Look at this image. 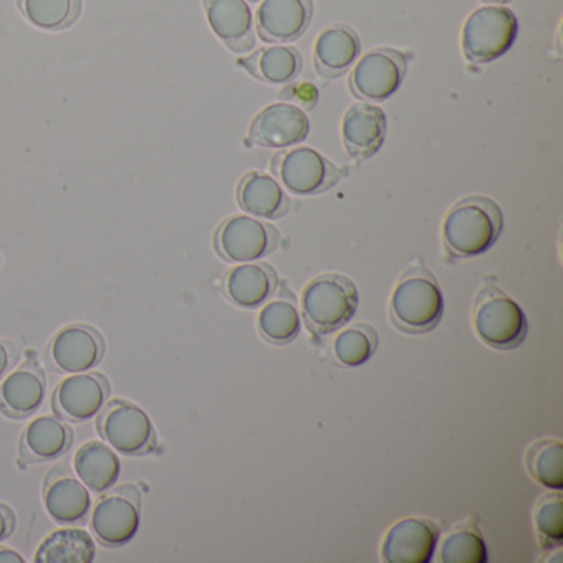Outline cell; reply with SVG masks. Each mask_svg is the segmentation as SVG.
Masks as SVG:
<instances>
[{
  "mask_svg": "<svg viewBox=\"0 0 563 563\" xmlns=\"http://www.w3.org/2000/svg\"><path fill=\"white\" fill-rule=\"evenodd\" d=\"M500 207L489 197L470 196L457 200L443 220V245L454 258H473L489 252L500 233Z\"/></svg>",
  "mask_w": 563,
  "mask_h": 563,
  "instance_id": "obj_1",
  "label": "cell"
},
{
  "mask_svg": "<svg viewBox=\"0 0 563 563\" xmlns=\"http://www.w3.org/2000/svg\"><path fill=\"white\" fill-rule=\"evenodd\" d=\"M444 298L437 276L421 260L411 263L395 285L390 296L391 324L405 334H427L440 324Z\"/></svg>",
  "mask_w": 563,
  "mask_h": 563,
  "instance_id": "obj_2",
  "label": "cell"
},
{
  "mask_svg": "<svg viewBox=\"0 0 563 563\" xmlns=\"http://www.w3.org/2000/svg\"><path fill=\"white\" fill-rule=\"evenodd\" d=\"M358 306L357 286L347 276L325 273L302 289V318L316 335L332 334L354 318Z\"/></svg>",
  "mask_w": 563,
  "mask_h": 563,
  "instance_id": "obj_3",
  "label": "cell"
},
{
  "mask_svg": "<svg viewBox=\"0 0 563 563\" xmlns=\"http://www.w3.org/2000/svg\"><path fill=\"white\" fill-rule=\"evenodd\" d=\"M473 321L477 338L497 351H510L526 341V312L494 283L477 292Z\"/></svg>",
  "mask_w": 563,
  "mask_h": 563,
  "instance_id": "obj_4",
  "label": "cell"
},
{
  "mask_svg": "<svg viewBox=\"0 0 563 563\" xmlns=\"http://www.w3.org/2000/svg\"><path fill=\"white\" fill-rule=\"evenodd\" d=\"M517 32L519 22L510 9L484 5L464 22L461 51L470 64H490L512 48Z\"/></svg>",
  "mask_w": 563,
  "mask_h": 563,
  "instance_id": "obj_5",
  "label": "cell"
},
{
  "mask_svg": "<svg viewBox=\"0 0 563 563\" xmlns=\"http://www.w3.org/2000/svg\"><path fill=\"white\" fill-rule=\"evenodd\" d=\"M272 170L289 192L302 197L329 192L349 173L308 146L279 151L272 159Z\"/></svg>",
  "mask_w": 563,
  "mask_h": 563,
  "instance_id": "obj_6",
  "label": "cell"
},
{
  "mask_svg": "<svg viewBox=\"0 0 563 563\" xmlns=\"http://www.w3.org/2000/svg\"><path fill=\"white\" fill-rule=\"evenodd\" d=\"M108 446L124 456H144L157 450V434L150 415L123 398L108 401L97 420Z\"/></svg>",
  "mask_w": 563,
  "mask_h": 563,
  "instance_id": "obj_7",
  "label": "cell"
},
{
  "mask_svg": "<svg viewBox=\"0 0 563 563\" xmlns=\"http://www.w3.org/2000/svg\"><path fill=\"white\" fill-rule=\"evenodd\" d=\"M282 243L276 227L249 216H233L223 220L216 232L213 245L220 258L229 263H250L265 258Z\"/></svg>",
  "mask_w": 563,
  "mask_h": 563,
  "instance_id": "obj_8",
  "label": "cell"
},
{
  "mask_svg": "<svg viewBox=\"0 0 563 563\" xmlns=\"http://www.w3.org/2000/svg\"><path fill=\"white\" fill-rule=\"evenodd\" d=\"M141 523V493L136 486L111 487L95 504L91 530L107 547H121L136 537Z\"/></svg>",
  "mask_w": 563,
  "mask_h": 563,
  "instance_id": "obj_9",
  "label": "cell"
},
{
  "mask_svg": "<svg viewBox=\"0 0 563 563\" xmlns=\"http://www.w3.org/2000/svg\"><path fill=\"white\" fill-rule=\"evenodd\" d=\"M408 57L395 48L367 52L352 68L349 90L358 100L385 101L400 90L407 75Z\"/></svg>",
  "mask_w": 563,
  "mask_h": 563,
  "instance_id": "obj_10",
  "label": "cell"
},
{
  "mask_svg": "<svg viewBox=\"0 0 563 563\" xmlns=\"http://www.w3.org/2000/svg\"><path fill=\"white\" fill-rule=\"evenodd\" d=\"M107 344L93 325L70 324L52 338L45 358L58 374H80L97 367L103 358Z\"/></svg>",
  "mask_w": 563,
  "mask_h": 563,
  "instance_id": "obj_11",
  "label": "cell"
},
{
  "mask_svg": "<svg viewBox=\"0 0 563 563\" xmlns=\"http://www.w3.org/2000/svg\"><path fill=\"white\" fill-rule=\"evenodd\" d=\"M110 391L107 375L101 372H80L58 384L52 397V407L57 417L71 423H84L100 413Z\"/></svg>",
  "mask_w": 563,
  "mask_h": 563,
  "instance_id": "obj_12",
  "label": "cell"
},
{
  "mask_svg": "<svg viewBox=\"0 0 563 563\" xmlns=\"http://www.w3.org/2000/svg\"><path fill=\"white\" fill-rule=\"evenodd\" d=\"M309 134V120L302 108L273 103L263 108L249 128V146L285 150L298 146Z\"/></svg>",
  "mask_w": 563,
  "mask_h": 563,
  "instance_id": "obj_13",
  "label": "cell"
},
{
  "mask_svg": "<svg viewBox=\"0 0 563 563\" xmlns=\"http://www.w3.org/2000/svg\"><path fill=\"white\" fill-rule=\"evenodd\" d=\"M440 539V527L430 519L408 517L385 533L382 559L387 563H430Z\"/></svg>",
  "mask_w": 563,
  "mask_h": 563,
  "instance_id": "obj_14",
  "label": "cell"
},
{
  "mask_svg": "<svg viewBox=\"0 0 563 563\" xmlns=\"http://www.w3.org/2000/svg\"><path fill=\"white\" fill-rule=\"evenodd\" d=\"M44 504L55 522H85L91 507L90 489L68 464H58L45 477Z\"/></svg>",
  "mask_w": 563,
  "mask_h": 563,
  "instance_id": "obj_15",
  "label": "cell"
},
{
  "mask_svg": "<svg viewBox=\"0 0 563 563\" xmlns=\"http://www.w3.org/2000/svg\"><path fill=\"white\" fill-rule=\"evenodd\" d=\"M341 134L347 156L357 163H364L384 146L387 117L377 104H352L342 118Z\"/></svg>",
  "mask_w": 563,
  "mask_h": 563,
  "instance_id": "obj_16",
  "label": "cell"
},
{
  "mask_svg": "<svg viewBox=\"0 0 563 563\" xmlns=\"http://www.w3.org/2000/svg\"><path fill=\"white\" fill-rule=\"evenodd\" d=\"M312 14V0H263L256 11V31L263 42L289 44L305 35Z\"/></svg>",
  "mask_w": 563,
  "mask_h": 563,
  "instance_id": "obj_17",
  "label": "cell"
},
{
  "mask_svg": "<svg viewBox=\"0 0 563 563\" xmlns=\"http://www.w3.org/2000/svg\"><path fill=\"white\" fill-rule=\"evenodd\" d=\"M47 394V377L32 352L21 367L0 384V411L11 418H27L42 407Z\"/></svg>",
  "mask_w": 563,
  "mask_h": 563,
  "instance_id": "obj_18",
  "label": "cell"
},
{
  "mask_svg": "<svg viewBox=\"0 0 563 563\" xmlns=\"http://www.w3.org/2000/svg\"><path fill=\"white\" fill-rule=\"evenodd\" d=\"M75 441L74 428L60 417L35 418L22 431L19 456L27 464L47 463L64 456Z\"/></svg>",
  "mask_w": 563,
  "mask_h": 563,
  "instance_id": "obj_19",
  "label": "cell"
},
{
  "mask_svg": "<svg viewBox=\"0 0 563 563\" xmlns=\"http://www.w3.org/2000/svg\"><path fill=\"white\" fill-rule=\"evenodd\" d=\"M213 34L229 51L246 54L255 47L252 9L246 0H203Z\"/></svg>",
  "mask_w": 563,
  "mask_h": 563,
  "instance_id": "obj_20",
  "label": "cell"
},
{
  "mask_svg": "<svg viewBox=\"0 0 563 563\" xmlns=\"http://www.w3.org/2000/svg\"><path fill=\"white\" fill-rule=\"evenodd\" d=\"M278 288V273L268 263L235 266L223 278V292L227 298L243 309L260 308L275 296Z\"/></svg>",
  "mask_w": 563,
  "mask_h": 563,
  "instance_id": "obj_21",
  "label": "cell"
},
{
  "mask_svg": "<svg viewBox=\"0 0 563 563\" xmlns=\"http://www.w3.org/2000/svg\"><path fill=\"white\" fill-rule=\"evenodd\" d=\"M236 200L243 212L268 220L283 219L292 209L291 197L278 180L260 170H250L240 179Z\"/></svg>",
  "mask_w": 563,
  "mask_h": 563,
  "instance_id": "obj_22",
  "label": "cell"
},
{
  "mask_svg": "<svg viewBox=\"0 0 563 563\" xmlns=\"http://www.w3.org/2000/svg\"><path fill=\"white\" fill-rule=\"evenodd\" d=\"M361 51V38L354 29L344 24L331 25L316 38V71L328 80L344 77L357 60Z\"/></svg>",
  "mask_w": 563,
  "mask_h": 563,
  "instance_id": "obj_23",
  "label": "cell"
},
{
  "mask_svg": "<svg viewBox=\"0 0 563 563\" xmlns=\"http://www.w3.org/2000/svg\"><path fill=\"white\" fill-rule=\"evenodd\" d=\"M246 74L266 85H289L302 70V55L289 45H273L236 62Z\"/></svg>",
  "mask_w": 563,
  "mask_h": 563,
  "instance_id": "obj_24",
  "label": "cell"
},
{
  "mask_svg": "<svg viewBox=\"0 0 563 563\" xmlns=\"http://www.w3.org/2000/svg\"><path fill=\"white\" fill-rule=\"evenodd\" d=\"M74 471L88 489L103 494L120 479L121 461L113 448L88 441L75 453Z\"/></svg>",
  "mask_w": 563,
  "mask_h": 563,
  "instance_id": "obj_25",
  "label": "cell"
},
{
  "mask_svg": "<svg viewBox=\"0 0 563 563\" xmlns=\"http://www.w3.org/2000/svg\"><path fill=\"white\" fill-rule=\"evenodd\" d=\"M258 331L266 342L273 345H288L301 332L296 296L286 285L275 292V298L263 306L258 316Z\"/></svg>",
  "mask_w": 563,
  "mask_h": 563,
  "instance_id": "obj_26",
  "label": "cell"
},
{
  "mask_svg": "<svg viewBox=\"0 0 563 563\" xmlns=\"http://www.w3.org/2000/svg\"><path fill=\"white\" fill-rule=\"evenodd\" d=\"M97 555L93 537L84 529L55 530L35 552L37 563H91Z\"/></svg>",
  "mask_w": 563,
  "mask_h": 563,
  "instance_id": "obj_27",
  "label": "cell"
},
{
  "mask_svg": "<svg viewBox=\"0 0 563 563\" xmlns=\"http://www.w3.org/2000/svg\"><path fill=\"white\" fill-rule=\"evenodd\" d=\"M24 18L42 31H64L80 18L81 0H18Z\"/></svg>",
  "mask_w": 563,
  "mask_h": 563,
  "instance_id": "obj_28",
  "label": "cell"
},
{
  "mask_svg": "<svg viewBox=\"0 0 563 563\" xmlns=\"http://www.w3.org/2000/svg\"><path fill=\"white\" fill-rule=\"evenodd\" d=\"M527 470L530 476L547 489H563V444L553 438H543L527 450Z\"/></svg>",
  "mask_w": 563,
  "mask_h": 563,
  "instance_id": "obj_29",
  "label": "cell"
},
{
  "mask_svg": "<svg viewBox=\"0 0 563 563\" xmlns=\"http://www.w3.org/2000/svg\"><path fill=\"white\" fill-rule=\"evenodd\" d=\"M380 339L374 325L357 322L339 332L334 341V355L345 367H361L374 357Z\"/></svg>",
  "mask_w": 563,
  "mask_h": 563,
  "instance_id": "obj_30",
  "label": "cell"
},
{
  "mask_svg": "<svg viewBox=\"0 0 563 563\" xmlns=\"http://www.w3.org/2000/svg\"><path fill=\"white\" fill-rule=\"evenodd\" d=\"M440 560L444 563H486L489 556L479 529L466 526L448 533L441 545Z\"/></svg>",
  "mask_w": 563,
  "mask_h": 563,
  "instance_id": "obj_31",
  "label": "cell"
},
{
  "mask_svg": "<svg viewBox=\"0 0 563 563\" xmlns=\"http://www.w3.org/2000/svg\"><path fill=\"white\" fill-rule=\"evenodd\" d=\"M563 499L560 490L545 494L540 497L533 514V523L537 532L543 543L552 547H560L563 542V520H562Z\"/></svg>",
  "mask_w": 563,
  "mask_h": 563,
  "instance_id": "obj_32",
  "label": "cell"
},
{
  "mask_svg": "<svg viewBox=\"0 0 563 563\" xmlns=\"http://www.w3.org/2000/svg\"><path fill=\"white\" fill-rule=\"evenodd\" d=\"M282 95V98L299 103V108H314L319 98L318 90H316V87H312L311 84H308V81L301 85H291V87L283 91Z\"/></svg>",
  "mask_w": 563,
  "mask_h": 563,
  "instance_id": "obj_33",
  "label": "cell"
},
{
  "mask_svg": "<svg viewBox=\"0 0 563 563\" xmlns=\"http://www.w3.org/2000/svg\"><path fill=\"white\" fill-rule=\"evenodd\" d=\"M19 361V349L14 342L0 339V378L4 377Z\"/></svg>",
  "mask_w": 563,
  "mask_h": 563,
  "instance_id": "obj_34",
  "label": "cell"
},
{
  "mask_svg": "<svg viewBox=\"0 0 563 563\" xmlns=\"http://www.w3.org/2000/svg\"><path fill=\"white\" fill-rule=\"evenodd\" d=\"M15 526H18V517H15L12 507L0 503V542H4L5 539L12 536Z\"/></svg>",
  "mask_w": 563,
  "mask_h": 563,
  "instance_id": "obj_35",
  "label": "cell"
},
{
  "mask_svg": "<svg viewBox=\"0 0 563 563\" xmlns=\"http://www.w3.org/2000/svg\"><path fill=\"white\" fill-rule=\"evenodd\" d=\"M2 562L24 563L25 559L21 553L15 552V550L8 549V547H0V563Z\"/></svg>",
  "mask_w": 563,
  "mask_h": 563,
  "instance_id": "obj_36",
  "label": "cell"
},
{
  "mask_svg": "<svg viewBox=\"0 0 563 563\" xmlns=\"http://www.w3.org/2000/svg\"><path fill=\"white\" fill-rule=\"evenodd\" d=\"M481 2H486V4H507L510 0H481Z\"/></svg>",
  "mask_w": 563,
  "mask_h": 563,
  "instance_id": "obj_37",
  "label": "cell"
},
{
  "mask_svg": "<svg viewBox=\"0 0 563 563\" xmlns=\"http://www.w3.org/2000/svg\"><path fill=\"white\" fill-rule=\"evenodd\" d=\"M252 2H256V0H252Z\"/></svg>",
  "mask_w": 563,
  "mask_h": 563,
  "instance_id": "obj_38",
  "label": "cell"
}]
</instances>
